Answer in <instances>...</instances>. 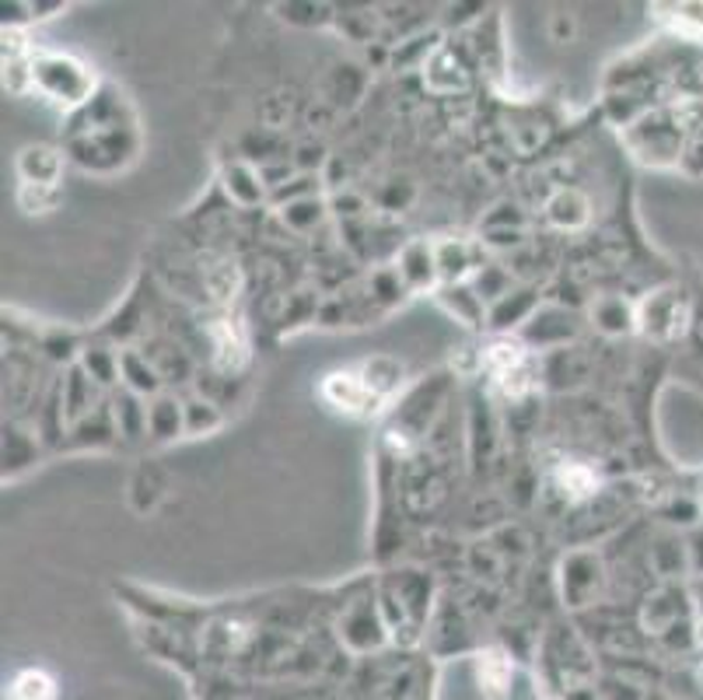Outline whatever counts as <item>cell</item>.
<instances>
[{"mask_svg":"<svg viewBox=\"0 0 703 700\" xmlns=\"http://www.w3.org/2000/svg\"><path fill=\"white\" fill-rule=\"evenodd\" d=\"M32 81L46 95H53L57 102H67V106L85 99L95 85V77L67 57H36L32 60Z\"/></svg>","mask_w":703,"mask_h":700,"instance_id":"cell-1","label":"cell"},{"mask_svg":"<svg viewBox=\"0 0 703 700\" xmlns=\"http://www.w3.org/2000/svg\"><path fill=\"white\" fill-rule=\"evenodd\" d=\"M11 700H53V679L46 673H22L11 687Z\"/></svg>","mask_w":703,"mask_h":700,"instance_id":"cell-6","label":"cell"},{"mask_svg":"<svg viewBox=\"0 0 703 700\" xmlns=\"http://www.w3.org/2000/svg\"><path fill=\"white\" fill-rule=\"evenodd\" d=\"M508 679H511V665L508 659L501 655V651H486V655L480 659V683H483V690L501 700L504 693H508Z\"/></svg>","mask_w":703,"mask_h":700,"instance_id":"cell-5","label":"cell"},{"mask_svg":"<svg viewBox=\"0 0 703 700\" xmlns=\"http://www.w3.org/2000/svg\"><path fill=\"white\" fill-rule=\"evenodd\" d=\"M486 365H490V371H494L497 385L508 396H521L532 385V361H529L526 347H518V344H494V347L486 351Z\"/></svg>","mask_w":703,"mask_h":700,"instance_id":"cell-3","label":"cell"},{"mask_svg":"<svg viewBox=\"0 0 703 700\" xmlns=\"http://www.w3.org/2000/svg\"><path fill=\"white\" fill-rule=\"evenodd\" d=\"M560 480H564V487H570V494H588L595 487V477L588 474V469H581V466H567L560 474Z\"/></svg>","mask_w":703,"mask_h":700,"instance_id":"cell-7","label":"cell"},{"mask_svg":"<svg viewBox=\"0 0 703 700\" xmlns=\"http://www.w3.org/2000/svg\"><path fill=\"white\" fill-rule=\"evenodd\" d=\"M655 14L682 36L703 39V4H655Z\"/></svg>","mask_w":703,"mask_h":700,"instance_id":"cell-4","label":"cell"},{"mask_svg":"<svg viewBox=\"0 0 703 700\" xmlns=\"http://www.w3.org/2000/svg\"><path fill=\"white\" fill-rule=\"evenodd\" d=\"M385 389L379 379H371V365L365 368V376H354V371H336V376L325 379V396L333 400V406L350 414H368L379 410V403L385 400Z\"/></svg>","mask_w":703,"mask_h":700,"instance_id":"cell-2","label":"cell"}]
</instances>
